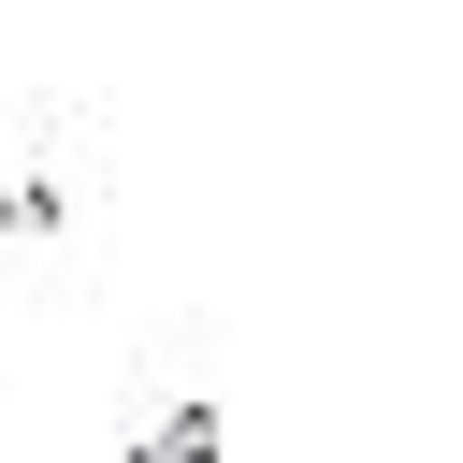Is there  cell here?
Returning <instances> with one entry per match:
<instances>
[{
    "label": "cell",
    "instance_id": "6da1fadb",
    "mask_svg": "<svg viewBox=\"0 0 463 463\" xmlns=\"http://www.w3.org/2000/svg\"><path fill=\"white\" fill-rule=\"evenodd\" d=\"M101 188H116L101 130H87V116H29V130L0 145V260H14L29 289H87V260H101Z\"/></svg>",
    "mask_w": 463,
    "mask_h": 463
}]
</instances>
